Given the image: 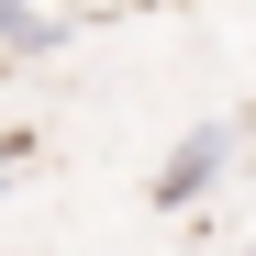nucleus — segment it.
I'll return each mask as SVG.
<instances>
[{"label":"nucleus","mask_w":256,"mask_h":256,"mask_svg":"<svg viewBox=\"0 0 256 256\" xmlns=\"http://www.w3.org/2000/svg\"><path fill=\"white\" fill-rule=\"evenodd\" d=\"M223 156H234V122H200V134H190L178 156L156 167V212H190V200H200L212 178H223Z\"/></svg>","instance_id":"f257e3e1"}]
</instances>
